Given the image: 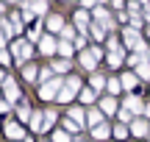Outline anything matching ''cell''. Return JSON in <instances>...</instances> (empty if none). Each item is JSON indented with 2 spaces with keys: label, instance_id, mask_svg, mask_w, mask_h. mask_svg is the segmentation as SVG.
I'll return each mask as SVG.
<instances>
[{
  "label": "cell",
  "instance_id": "cell-1",
  "mask_svg": "<svg viewBox=\"0 0 150 142\" xmlns=\"http://www.w3.org/2000/svg\"><path fill=\"white\" fill-rule=\"evenodd\" d=\"M61 87H64V81H61L59 75H53L50 81H45L42 87H39V98H42V100H56L59 92H61Z\"/></svg>",
  "mask_w": 150,
  "mask_h": 142
},
{
  "label": "cell",
  "instance_id": "cell-2",
  "mask_svg": "<svg viewBox=\"0 0 150 142\" xmlns=\"http://www.w3.org/2000/svg\"><path fill=\"white\" fill-rule=\"evenodd\" d=\"M11 53L17 56V61H28V59H31V53H33V50H31V45H28L25 39H17V42L11 45Z\"/></svg>",
  "mask_w": 150,
  "mask_h": 142
},
{
  "label": "cell",
  "instance_id": "cell-3",
  "mask_svg": "<svg viewBox=\"0 0 150 142\" xmlns=\"http://www.w3.org/2000/svg\"><path fill=\"white\" fill-rule=\"evenodd\" d=\"M122 36H125V45H128V48H134L136 53H145V42L139 39V31L128 28V31H122Z\"/></svg>",
  "mask_w": 150,
  "mask_h": 142
},
{
  "label": "cell",
  "instance_id": "cell-4",
  "mask_svg": "<svg viewBox=\"0 0 150 142\" xmlns=\"http://www.w3.org/2000/svg\"><path fill=\"white\" fill-rule=\"evenodd\" d=\"M39 50H42L45 56H53L56 50H59V42H56V36H53V33H45V36L39 39Z\"/></svg>",
  "mask_w": 150,
  "mask_h": 142
},
{
  "label": "cell",
  "instance_id": "cell-5",
  "mask_svg": "<svg viewBox=\"0 0 150 142\" xmlns=\"http://www.w3.org/2000/svg\"><path fill=\"white\" fill-rule=\"evenodd\" d=\"M97 59H100V48H95V50H83V53H81V67H86V70H95Z\"/></svg>",
  "mask_w": 150,
  "mask_h": 142
},
{
  "label": "cell",
  "instance_id": "cell-6",
  "mask_svg": "<svg viewBox=\"0 0 150 142\" xmlns=\"http://www.w3.org/2000/svg\"><path fill=\"white\" fill-rule=\"evenodd\" d=\"M3 95H6V100H8V103H17V100H20V87H17V81H6L3 84Z\"/></svg>",
  "mask_w": 150,
  "mask_h": 142
},
{
  "label": "cell",
  "instance_id": "cell-7",
  "mask_svg": "<svg viewBox=\"0 0 150 142\" xmlns=\"http://www.w3.org/2000/svg\"><path fill=\"white\" fill-rule=\"evenodd\" d=\"M6 137H8L11 142H17V139H25V131H22L14 120H8V123H6Z\"/></svg>",
  "mask_w": 150,
  "mask_h": 142
},
{
  "label": "cell",
  "instance_id": "cell-8",
  "mask_svg": "<svg viewBox=\"0 0 150 142\" xmlns=\"http://www.w3.org/2000/svg\"><path fill=\"white\" fill-rule=\"evenodd\" d=\"M131 134H134V137H147L150 134V123L147 120H134L131 123Z\"/></svg>",
  "mask_w": 150,
  "mask_h": 142
},
{
  "label": "cell",
  "instance_id": "cell-9",
  "mask_svg": "<svg viewBox=\"0 0 150 142\" xmlns=\"http://www.w3.org/2000/svg\"><path fill=\"white\" fill-rule=\"evenodd\" d=\"M25 9L28 11H31V14H45V11H47V0H28V3H25Z\"/></svg>",
  "mask_w": 150,
  "mask_h": 142
},
{
  "label": "cell",
  "instance_id": "cell-10",
  "mask_svg": "<svg viewBox=\"0 0 150 142\" xmlns=\"http://www.w3.org/2000/svg\"><path fill=\"white\" fill-rule=\"evenodd\" d=\"M47 31H50V33L64 31V20H61V14H50V17H47Z\"/></svg>",
  "mask_w": 150,
  "mask_h": 142
},
{
  "label": "cell",
  "instance_id": "cell-11",
  "mask_svg": "<svg viewBox=\"0 0 150 142\" xmlns=\"http://www.w3.org/2000/svg\"><path fill=\"white\" fill-rule=\"evenodd\" d=\"M28 123H31V128H33V131H36V134L47 131V128H45V114H42V111H33V117H31V120H28Z\"/></svg>",
  "mask_w": 150,
  "mask_h": 142
},
{
  "label": "cell",
  "instance_id": "cell-12",
  "mask_svg": "<svg viewBox=\"0 0 150 142\" xmlns=\"http://www.w3.org/2000/svg\"><path fill=\"white\" fill-rule=\"evenodd\" d=\"M125 106H128V109L134 111V114H139V111H145V106H147V103H142L139 98H134V95H131V98L125 100Z\"/></svg>",
  "mask_w": 150,
  "mask_h": 142
},
{
  "label": "cell",
  "instance_id": "cell-13",
  "mask_svg": "<svg viewBox=\"0 0 150 142\" xmlns=\"http://www.w3.org/2000/svg\"><path fill=\"white\" fill-rule=\"evenodd\" d=\"M100 111L103 114H114V111H117V100L114 98H103L100 100Z\"/></svg>",
  "mask_w": 150,
  "mask_h": 142
},
{
  "label": "cell",
  "instance_id": "cell-14",
  "mask_svg": "<svg viewBox=\"0 0 150 142\" xmlns=\"http://www.w3.org/2000/svg\"><path fill=\"white\" fill-rule=\"evenodd\" d=\"M92 134H95V139H108V137H111V128H108L106 123H100V126L92 128Z\"/></svg>",
  "mask_w": 150,
  "mask_h": 142
},
{
  "label": "cell",
  "instance_id": "cell-15",
  "mask_svg": "<svg viewBox=\"0 0 150 142\" xmlns=\"http://www.w3.org/2000/svg\"><path fill=\"white\" fill-rule=\"evenodd\" d=\"M72 98H75V89H72V87H67V84H64V87H61V92H59V98H56V100H59V103H70Z\"/></svg>",
  "mask_w": 150,
  "mask_h": 142
},
{
  "label": "cell",
  "instance_id": "cell-16",
  "mask_svg": "<svg viewBox=\"0 0 150 142\" xmlns=\"http://www.w3.org/2000/svg\"><path fill=\"white\" fill-rule=\"evenodd\" d=\"M120 81H122V89H134L136 84H139V75H134V72H125Z\"/></svg>",
  "mask_w": 150,
  "mask_h": 142
},
{
  "label": "cell",
  "instance_id": "cell-17",
  "mask_svg": "<svg viewBox=\"0 0 150 142\" xmlns=\"http://www.w3.org/2000/svg\"><path fill=\"white\" fill-rule=\"evenodd\" d=\"M95 20H97V22H103L106 28H111V22H108V11L103 9V6H95Z\"/></svg>",
  "mask_w": 150,
  "mask_h": 142
},
{
  "label": "cell",
  "instance_id": "cell-18",
  "mask_svg": "<svg viewBox=\"0 0 150 142\" xmlns=\"http://www.w3.org/2000/svg\"><path fill=\"white\" fill-rule=\"evenodd\" d=\"M89 84H92V89H95V92H100L103 87H108V78H103V75H97V72H95V75L89 78Z\"/></svg>",
  "mask_w": 150,
  "mask_h": 142
},
{
  "label": "cell",
  "instance_id": "cell-19",
  "mask_svg": "<svg viewBox=\"0 0 150 142\" xmlns=\"http://www.w3.org/2000/svg\"><path fill=\"white\" fill-rule=\"evenodd\" d=\"M22 75H25V81H36L39 78V70H36V64H25V70H22Z\"/></svg>",
  "mask_w": 150,
  "mask_h": 142
},
{
  "label": "cell",
  "instance_id": "cell-20",
  "mask_svg": "<svg viewBox=\"0 0 150 142\" xmlns=\"http://www.w3.org/2000/svg\"><path fill=\"white\" fill-rule=\"evenodd\" d=\"M86 120H89V126H92V128H95V126H100V123H103V111L92 109L89 114H86Z\"/></svg>",
  "mask_w": 150,
  "mask_h": 142
},
{
  "label": "cell",
  "instance_id": "cell-21",
  "mask_svg": "<svg viewBox=\"0 0 150 142\" xmlns=\"http://www.w3.org/2000/svg\"><path fill=\"white\" fill-rule=\"evenodd\" d=\"M136 75H139L142 81H150V61H142V64L136 67Z\"/></svg>",
  "mask_w": 150,
  "mask_h": 142
},
{
  "label": "cell",
  "instance_id": "cell-22",
  "mask_svg": "<svg viewBox=\"0 0 150 142\" xmlns=\"http://www.w3.org/2000/svg\"><path fill=\"white\" fill-rule=\"evenodd\" d=\"M75 25L86 28V25H89V14H86V11H75Z\"/></svg>",
  "mask_w": 150,
  "mask_h": 142
},
{
  "label": "cell",
  "instance_id": "cell-23",
  "mask_svg": "<svg viewBox=\"0 0 150 142\" xmlns=\"http://www.w3.org/2000/svg\"><path fill=\"white\" fill-rule=\"evenodd\" d=\"M108 64H111V67L122 64V50H111V53H108Z\"/></svg>",
  "mask_w": 150,
  "mask_h": 142
},
{
  "label": "cell",
  "instance_id": "cell-24",
  "mask_svg": "<svg viewBox=\"0 0 150 142\" xmlns=\"http://www.w3.org/2000/svg\"><path fill=\"white\" fill-rule=\"evenodd\" d=\"M108 92H111V95L122 92V81H120V78H108Z\"/></svg>",
  "mask_w": 150,
  "mask_h": 142
},
{
  "label": "cell",
  "instance_id": "cell-25",
  "mask_svg": "<svg viewBox=\"0 0 150 142\" xmlns=\"http://www.w3.org/2000/svg\"><path fill=\"white\" fill-rule=\"evenodd\" d=\"M92 39H106V25H92Z\"/></svg>",
  "mask_w": 150,
  "mask_h": 142
},
{
  "label": "cell",
  "instance_id": "cell-26",
  "mask_svg": "<svg viewBox=\"0 0 150 142\" xmlns=\"http://www.w3.org/2000/svg\"><path fill=\"white\" fill-rule=\"evenodd\" d=\"M64 128H67L70 134H75V131H81V123H75L72 117H67V120H64Z\"/></svg>",
  "mask_w": 150,
  "mask_h": 142
},
{
  "label": "cell",
  "instance_id": "cell-27",
  "mask_svg": "<svg viewBox=\"0 0 150 142\" xmlns=\"http://www.w3.org/2000/svg\"><path fill=\"white\" fill-rule=\"evenodd\" d=\"M59 53L61 56H72V45L67 42V39H64V42H59Z\"/></svg>",
  "mask_w": 150,
  "mask_h": 142
},
{
  "label": "cell",
  "instance_id": "cell-28",
  "mask_svg": "<svg viewBox=\"0 0 150 142\" xmlns=\"http://www.w3.org/2000/svg\"><path fill=\"white\" fill-rule=\"evenodd\" d=\"M53 142H70V131H53Z\"/></svg>",
  "mask_w": 150,
  "mask_h": 142
},
{
  "label": "cell",
  "instance_id": "cell-29",
  "mask_svg": "<svg viewBox=\"0 0 150 142\" xmlns=\"http://www.w3.org/2000/svg\"><path fill=\"white\" fill-rule=\"evenodd\" d=\"M53 70H56V72H64V70H70V61H67V59H61V61H53Z\"/></svg>",
  "mask_w": 150,
  "mask_h": 142
},
{
  "label": "cell",
  "instance_id": "cell-30",
  "mask_svg": "<svg viewBox=\"0 0 150 142\" xmlns=\"http://www.w3.org/2000/svg\"><path fill=\"white\" fill-rule=\"evenodd\" d=\"M95 89H83V92H81V100H83V103H92V100H95Z\"/></svg>",
  "mask_w": 150,
  "mask_h": 142
},
{
  "label": "cell",
  "instance_id": "cell-31",
  "mask_svg": "<svg viewBox=\"0 0 150 142\" xmlns=\"http://www.w3.org/2000/svg\"><path fill=\"white\" fill-rule=\"evenodd\" d=\"M117 114H120V120H122V123H128V120H131V117H134V111H131V109H128V106H122V109H120V111H117Z\"/></svg>",
  "mask_w": 150,
  "mask_h": 142
},
{
  "label": "cell",
  "instance_id": "cell-32",
  "mask_svg": "<svg viewBox=\"0 0 150 142\" xmlns=\"http://www.w3.org/2000/svg\"><path fill=\"white\" fill-rule=\"evenodd\" d=\"M53 123H56V111L50 109V111H45V128H50Z\"/></svg>",
  "mask_w": 150,
  "mask_h": 142
},
{
  "label": "cell",
  "instance_id": "cell-33",
  "mask_svg": "<svg viewBox=\"0 0 150 142\" xmlns=\"http://www.w3.org/2000/svg\"><path fill=\"white\" fill-rule=\"evenodd\" d=\"M128 131H131V128H125V126H117V128H114V137H117V139H125V137H128Z\"/></svg>",
  "mask_w": 150,
  "mask_h": 142
},
{
  "label": "cell",
  "instance_id": "cell-34",
  "mask_svg": "<svg viewBox=\"0 0 150 142\" xmlns=\"http://www.w3.org/2000/svg\"><path fill=\"white\" fill-rule=\"evenodd\" d=\"M70 117L75 123H83V109H70Z\"/></svg>",
  "mask_w": 150,
  "mask_h": 142
},
{
  "label": "cell",
  "instance_id": "cell-35",
  "mask_svg": "<svg viewBox=\"0 0 150 142\" xmlns=\"http://www.w3.org/2000/svg\"><path fill=\"white\" fill-rule=\"evenodd\" d=\"M64 84H67V87H72L75 92H78V89H81V81H78V78H75V75H70V78H67Z\"/></svg>",
  "mask_w": 150,
  "mask_h": 142
},
{
  "label": "cell",
  "instance_id": "cell-36",
  "mask_svg": "<svg viewBox=\"0 0 150 142\" xmlns=\"http://www.w3.org/2000/svg\"><path fill=\"white\" fill-rule=\"evenodd\" d=\"M61 36H64V39H75V36H78V33H75L72 28H64V31H61Z\"/></svg>",
  "mask_w": 150,
  "mask_h": 142
},
{
  "label": "cell",
  "instance_id": "cell-37",
  "mask_svg": "<svg viewBox=\"0 0 150 142\" xmlns=\"http://www.w3.org/2000/svg\"><path fill=\"white\" fill-rule=\"evenodd\" d=\"M0 64H11V56L6 50H0Z\"/></svg>",
  "mask_w": 150,
  "mask_h": 142
},
{
  "label": "cell",
  "instance_id": "cell-38",
  "mask_svg": "<svg viewBox=\"0 0 150 142\" xmlns=\"http://www.w3.org/2000/svg\"><path fill=\"white\" fill-rule=\"evenodd\" d=\"M72 45H75V48H83L86 39H83V36H75V39H72Z\"/></svg>",
  "mask_w": 150,
  "mask_h": 142
},
{
  "label": "cell",
  "instance_id": "cell-39",
  "mask_svg": "<svg viewBox=\"0 0 150 142\" xmlns=\"http://www.w3.org/2000/svg\"><path fill=\"white\" fill-rule=\"evenodd\" d=\"M108 48H111V50H120V42H117V39L111 36V39H108Z\"/></svg>",
  "mask_w": 150,
  "mask_h": 142
},
{
  "label": "cell",
  "instance_id": "cell-40",
  "mask_svg": "<svg viewBox=\"0 0 150 142\" xmlns=\"http://www.w3.org/2000/svg\"><path fill=\"white\" fill-rule=\"evenodd\" d=\"M6 36H8V33H0V50L6 48Z\"/></svg>",
  "mask_w": 150,
  "mask_h": 142
},
{
  "label": "cell",
  "instance_id": "cell-41",
  "mask_svg": "<svg viewBox=\"0 0 150 142\" xmlns=\"http://www.w3.org/2000/svg\"><path fill=\"white\" fill-rule=\"evenodd\" d=\"M6 81H8V78H6V72H3V70H0V84H6Z\"/></svg>",
  "mask_w": 150,
  "mask_h": 142
},
{
  "label": "cell",
  "instance_id": "cell-42",
  "mask_svg": "<svg viewBox=\"0 0 150 142\" xmlns=\"http://www.w3.org/2000/svg\"><path fill=\"white\" fill-rule=\"evenodd\" d=\"M145 117H150V103H147V106H145Z\"/></svg>",
  "mask_w": 150,
  "mask_h": 142
},
{
  "label": "cell",
  "instance_id": "cell-43",
  "mask_svg": "<svg viewBox=\"0 0 150 142\" xmlns=\"http://www.w3.org/2000/svg\"><path fill=\"white\" fill-rule=\"evenodd\" d=\"M145 20H147V22H150V11H145Z\"/></svg>",
  "mask_w": 150,
  "mask_h": 142
},
{
  "label": "cell",
  "instance_id": "cell-44",
  "mask_svg": "<svg viewBox=\"0 0 150 142\" xmlns=\"http://www.w3.org/2000/svg\"><path fill=\"white\" fill-rule=\"evenodd\" d=\"M6 3H20V0H6Z\"/></svg>",
  "mask_w": 150,
  "mask_h": 142
}]
</instances>
